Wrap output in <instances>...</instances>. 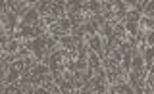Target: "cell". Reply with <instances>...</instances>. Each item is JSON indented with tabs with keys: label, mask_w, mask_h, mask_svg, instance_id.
<instances>
[{
	"label": "cell",
	"mask_w": 154,
	"mask_h": 94,
	"mask_svg": "<svg viewBox=\"0 0 154 94\" xmlns=\"http://www.w3.org/2000/svg\"><path fill=\"white\" fill-rule=\"evenodd\" d=\"M19 25H21V27H35V25H41V13H38V10H37V2L33 4V6L25 12V16L19 19Z\"/></svg>",
	"instance_id": "obj_1"
},
{
	"label": "cell",
	"mask_w": 154,
	"mask_h": 94,
	"mask_svg": "<svg viewBox=\"0 0 154 94\" xmlns=\"http://www.w3.org/2000/svg\"><path fill=\"white\" fill-rule=\"evenodd\" d=\"M139 31L141 33H146V31H154V19L152 17H143L139 19Z\"/></svg>",
	"instance_id": "obj_2"
},
{
	"label": "cell",
	"mask_w": 154,
	"mask_h": 94,
	"mask_svg": "<svg viewBox=\"0 0 154 94\" xmlns=\"http://www.w3.org/2000/svg\"><path fill=\"white\" fill-rule=\"evenodd\" d=\"M143 17H152L154 19V4L150 0H144V6H143V12H141Z\"/></svg>",
	"instance_id": "obj_3"
},
{
	"label": "cell",
	"mask_w": 154,
	"mask_h": 94,
	"mask_svg": "<svg viewBox=\"0 0 154 94\" xmlns=\"http://www.w3.org/2000/svg\"><path fill=\"white\" fill-rule=\"evenodd\" d=\"M2 94H16V83H14V84H4V87H2Z\"/></svg>",
	"instance_id": "obj_4"
},
{
	"label": "cell",
	"mask_w": 154,
	"mask_h": 94,
	"mask_svg": "<svg viewBox=\"0 0 154 94\" xmlns=\"http://www.w3.org/2000/svg\"><path fill=\"white\" fill-rule=\"evenodd\" d=\"M75 94H79V92H77V90H75Z\"/></svg>",
	"instance_id": "obj_5"
}]
</instances>
